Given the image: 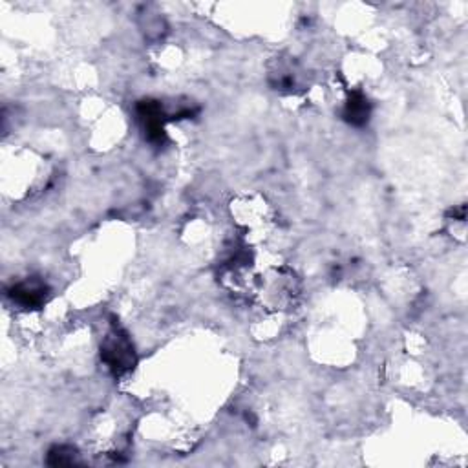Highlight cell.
<instances>
[{
    "label": "cell",
    "mask_w": 468,
    "mask_h": 468,
    "mask_svg": "<svg viewBox=\"0 0 468 468\" xmlns=\"http://www.w3.org/2000/svg\"><path fill=\"white\" fill-rule=\"evenodd\" d=\"M105 357L112 368H126V362L130 359V346L123 340V337L108 340L107 348H105Z\"/></svg>",
    "instance_id": "1"
}]
</instances>
